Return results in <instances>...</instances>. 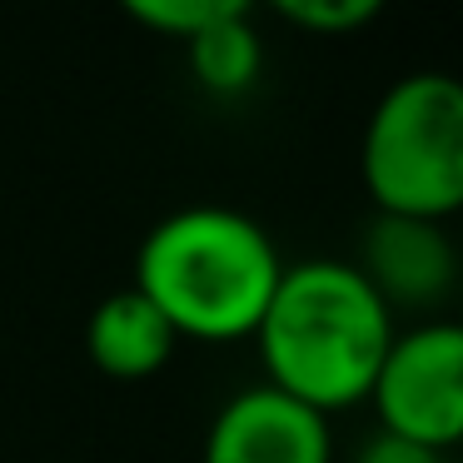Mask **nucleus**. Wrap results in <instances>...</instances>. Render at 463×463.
<instances>
[{
    "instance_id": "1",
    "label": "nucleus",
    "mask_w": 463,
    "mask_h": 463,
    "mask_svg": "<svg viewBox=\"0 0 463 463\" xmlns=\"http://www.w3.org/2000/svg\"><path fill=\"white\" fill-rule=\"evenodd\" d=\"M254 344L269 389L329 419L369 399L373 373L393 344V314L354 264L304 260L279 274Z\"/></svg>"
},
{
    "instance_id": "2",
    "label": "nucleus",
    "mask_w": 463,
    "mask_h": 463,
    "mask_svg": "<svg viewBox=\"0 0 463 463\" xmlns=\"http://www.w3.org/2000/svg\"><path fill=\"white\" fill-rule=\"evenodd\" d=\"M284 260L264 224L224 204L175 210L145 234L135 254V289L165 314L180 339H254Z\"/></svg>"
},
{
    "instance_id": "3",
    "label": "nucleus",
    "mask_w": 463,
    "mask_h": 463,
    "mask_svg": "<svg viewBox=\"0 0 463 463\" xmlns=\"http://www.w3.org/2000/svg\"><path fill=\"white\" fill-rule=\"evenodd\" d=\"M373 214L453 220L463 210V80L413 71L379 95L359 150Z\"/></svg>"
},
{
    "instance_id": "4",
    "label": "nucleus",
    "mask_w": 463,
    "mask_h": 463,
    "mask_svg": "<svg viewBox=\"0 0 463 463\" xmlns=\"http://www.w3.org/2000/svg\"><path fill=\"white\" fill-rule=\"evenodd\" d=\"M379 429L423 449L463 443V324L429 319L409 334H393L369 389Z\"/></svg>"
},
{
    "instance_id": "5",
    "label": "nucleus",
    "mask_w": 463,
    "mask_h": 463,
    "mask_svg": "<svg viewBox=\"0 0 463 463\" xmlns=\"http://www.w3.org/2000/svg\"><path fill=\"white\" fill-rule=\"evenodd\" d=\"M354 269L364 274L383 309H413L433 314L443 299L463 289V254L433 220H403V214H373L364 224L359 260Z\"/></svg>"
},
{
    "instance_id": "6",
    "label": "nucleus",
    "mask_w": 463,
    "mask_h": 463,
    "mask_svg": "<svg viewBox=\"0 0 463 463\" xmlns=\"http://www.w3.org/2000/svg\"><path fill=\"white\" fill-rule=\"evenodd\" d=\"M204 463H334V433L309 403L254 383L214 413L204 433Z\"/></svg>"
},
{
    "instance_id": "7",
    "label": "nucleus",
    "mask_w": 463,
    "mask_h": 463,
    "mask_svg": "<svg viewBox=\"0 0 463 463\" xmlns=\"http://www.w3.org/2000/svg\"><path fill=\"white\" fill-rule=\"evenodd\" d=\"M180 334L165 324V314L145 299L140 289H115L95 304L90 324H85V349L90 364L110 379H150L175 359Z\"/></svg>"
},
{
    "instance_id": "8",
    "label": "nucleus",
    "mask_w": 463,
    "mask_h": 463,
    "mask_svg": "<svg viewBox=\"0 0 463 463\" xmlns=\"http://www.w3.org/2000/svg\"><path fill=\"white\" fill-rule=\"evenodd\" d=\"M184 61H190L194 85L204 95H214V100L250 95L264 71V41L250 21V5H234L224 21H214L210 31L184 41Z\"/></svg>"
},
{
    "instance_id": "9",
    "label": "nucleus",
    "mask_w": 463,
    "mask_h": 463,
    "mask_svg": "<svg viewBox=\"0 0 463 463\" xmlns=\"http://www.w3.org/2000/svg\"><path fill=\"white\" fill-rule=\"evenodd\" d=\"M234 5H244V0H130L125 15L160 35H170V41H194L214 21H224Z\"/></svg>"
},
{
    "instance_id": "10",
    "label": "nucleus",
    "mask_w": 463,
    "mask_h": 463,
    "mask_svg": "<svg viewBox=\"0 0 463 463\" xmlns=\"http://www.w3.org/2000/svg\"><path fill=\"white\" fill-rule=\"evenodd\" d=\"M274 11H279V21L299 25V31H314V35H349L359 25L379 21L373 0H279Z\"/></svg>"
},
{
    "instance_id": "11",
    "label": "nucleus",
    "mask_w": 463,
    "mask_h": 463,
    "mask_svg": "<svg viewBox=\"0 0 463 463\" xmlns=\"http://www.w3.org/2000/svg\"><path fill=\"white\" fill-rule=\"evenodd\" d=\"M354 463H443L439 449H423V443H409L399 439V433H373V439L359 443V453H354Z\"/></svg>"
}]
</instances>
